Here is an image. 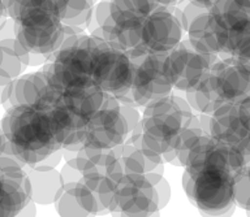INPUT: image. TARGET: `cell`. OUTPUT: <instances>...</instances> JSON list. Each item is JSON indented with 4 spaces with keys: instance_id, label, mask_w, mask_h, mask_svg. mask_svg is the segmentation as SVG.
<instances>
[{
    "instance_id": "cell-4",
    "label": "cell",
    "mask_w": 250,
    "mask_h": 217,
    "mask_svg": "<svg viewBox=\"0 0 250 217\" xmlns=\"http://www.w3.org/2000/svg\"><path fill=\"white\" fill-rule=\"evenodd\" d=\"M91 79L105 94L117 98L123 104L138 107L130 95L133 64L128 52L97 37H93Z\"/></svg>"
},
{
    "instance_id": "cell-5",
    "label": "cell",
    "mask_w": 250,
    "mask_h": 217,
    "mask_svg": "<svg viewBox=\"0 0 250 217\" xmlns=\"http://www.w3.org/2000/svg\"><path fill=\"white\" fill-rule=\"evenodd\" d=\"M133 64V81L130 95L138 107L168 97L173 93L167 70V54H155L141 46L126 51Z\"/></svg>"
},
{
    "instance_id": "cell-6",
    "label": "cell",
    "mask_w": 250,
    "mask_h": 217,
    "mask_svg": "<svg viewBox=\"0 0 250 217\" xmlns=\"http://www.w3.org/2000/svg\"><path fill=\"white\" fill-rule=\"evenodd\" d=\"M77 168L82 173V179L91 189L98 191L105 210H111L115 197V189L125 175L116 154L111 150H95L83 147L76 156Z\"/></svg>"
},
{
    "instance_id": "cell-1",
    "label": "cell",
    "mask_w": 250,
    "mask_h": 217,
    "mask_svg": "<svg viewBox=\"0 0 250 217\" xmlns=\"http://www.w3.org/2000/svg\"><path fill=\"white\" fill-rule=\"evenodd\" d=\"M0 128L12 154L25 165H35L62 148L46 107L16 105L5 111Z\"/></svg>"
},
{
    "instance_id": "cell-18",
    "label": "cell",
    "mask_w": 250,
    "mask_h": 217,
    "mask_svg": "<svg viewBox=\"0 0 250 217\" xmlns=\"http://www.w3.org/2000/svg\"><path fill=\"white\" fill-rule=\"evenodd\" d=\"M188 39L197 50L220 56L222 54V38L215 23V20L210 13V9L190 23L187 30Z\"/></svg>"
},
{
    "instance_id": "cell-13",
    "label": "cell",
    "mask_w": 250,
    "mask_h": 217,
    "mask_svg": "<svg viewBox=\"0 0 250 217\" xmlns=\"http://www.w3.org/2000/svg\"><path fill=\"white\" fill-rule=\"evenodd\" d=\"M184 29L173 9L156 8L144 20L140 46L155 54H168L183 40Z\"/></svg>"
},
{
    "instance_id": "cell-20",
    "label": "cell",
    "mask_w": 250,
    "mask_h": 217,
    "mask_svg": "<svg viewBox=\"0 0 250 217\" xmlns=\"http://www.w3.org/2000/svg\"><path fill=\"white\" fill-rule=\"evenodd\" d=\"M203 136H207V134L199 122L198 115H193L171 146V148H173L177 154L181 167H185L189 152Z\"/></svg>"
},
{
    "instance_id": "cell-21",
    "label": "cell",
    "mask_w": 250,
    "mask_h": 217,
    "mask_svg": "<svg viewBox=\"0 0 250 217\" xmlns=\"http://www.w3.org/2000/svg\"><path fill=\"white\" fill-rule=\"evenodd\" d=\"M184 94H185V99L190 104L193 111H197L198 113L212 115L220 105L224 104V101L212 89V86L208 81V77L205 78L197 89L190 91V93Z\"/></svg>"
},
{
    "instance_id": "cell-33",
    "label": "cell",
    "mask_w": 250,
    "mask_h": 217,
    "mask_svg": "<svg viewBox=\"0 0 250 217\" xmlns=\"http://www.w3.org/2000/svg\"><path fill=\"white\" fill-rule=\"evenodd\" d=\"M7 12H5V5H4V0H0V25L5 21L7 19Z\"/></svg>"
},
{
    "instance_id": "cell-30",
    "label": "cell",
    "mask_w": 250,
    "mask_h": 217,
    "mask_svg": "<svg viewBox=\"0 0 250 217\" xmlns=\"http://www.w3.org/2000/svg\"><path fill=\"white\" fill-rule=\"evenodd\" d=\"M236 107H237V113L240 120L242 121L244 126L250 132V95H248L242 100L236 103Z\"/></svg>"
},
{
    "instance_id": "cell-29",
    "label": "cell",
    "mask_w": 250,
    "mask_h": 217,
    "mask_svg": "<svg viewBox=\"0 0 250 217\" xmlns=\"http://www.w3.org/2000/svg\"><path fill=\"white\" fill-rule=\"evenodd\" d=\"M60 175H62V179L64 186L66 185H73V183L78 182L82 179V173L80 172L77 167L74 165H70V164L65 163L62 165V171H60Z\"/></svg>"
},
{
    "instance_id": "cell-26",
    "label": "cell",
    "mask_w": 250,
    "mask_h": 217,
    "mask_svg": "<svg viewBox=\"0 0 250 217\" xmlns=\"http://www.w3.org/2000/svg\"><path fill=\"white\" fill-rule=\"evenodd\" d=\"M208 9L205 7H201L199 4L191 1V0H179L173 8V13L181 23L184 31H187L190 26V23L194 21L199 15H202Z\"/></svg>"
},
{
    "instance_id": "cell-9",
    "label": "cell",
    "mask_w": 250,
    "mask_h": 217,
    "mask_svg": "<svg viewBox=\"0 0 250 217\" xmlns=\"http://www.w3.org/2000/svg\"><path fill=\"white\" fill-rule=\"evenodd\" d=\"M130 129L121 109L120 100L105 94L101 108L94 113L86 124L82 137L83 147L95 150H111L124 143Z\"/></svg>"
},
{
    "instance_id": "cell-3",
    "label": "cell",
    "mask_w": 250,
    "mask_h": 217,
    "mask_svg": "<svg viewBox=\"0 0 250 217\" xmlns=\"http://www.w3.org/2000/svg\"><path fill=\"white\" fill-rule=\"evenodd\" d=\"M183 187L191 204L205 215H228L236 207L233 175L222 169L185 168Z\"/></svg>"
},
{
    "instance_id": "cell-14",
    "label": "cell",
    "mask_w": 250,
    "mask_h": 217,
    "mask_svg": "<svg viewBox=\"0 0 250 217\" xmlns=\"http://www.w3.org/2000/svg\"><path fill=\"white\" fill-rule=\"evenodd\" d=\"M58 93L48 76L42 69L31 73H23L17 79L11 82L9 99L7 104L4 105V109L8 111L16 105L47 107L56 99Z\"/></svg>"
},
{
    "instance_id": "cell-28",
    "label": "cell",
    "mask_w": 250,
    "mask_h": 217,
    "mask_svg": "<svg viewBox=\"0 0 250 217\" xmlns=\"http://www.w3.org/2000/svg\"><path fill=\"white\" fill-rule=\"evenodd\" d=\"M147 177L151 179V182L155 185L158 198H159L160 210H163L167 206L169 199H171V187L168 181L163 177L162 173H155V172H147Z\"/></svg>"
},
{
    "instance_id": "cell-12",
    "label": "cell",
    "mask_w": 250,
    "mask_h": 217,
    "mask_svg": "<svg viewBox=\"0 0 250 217\" xmlns=\"http://www.w3.org/2000/svg\"><path fill=\"white\" fill-rule=\"evenodd\" d=\"M207 77L215 93L224 103H238L250 95L249 61L219 56Z\"/></svg>"
},
{
    "instance_id": "cell-19",
    "label": "cell",
    "mask_w": 250,
    "mask_h": 217,
    "mask_svg": "<svg viewBox=\"0 0 250 217\" xmlns=\"http://www.w3.org/2000/svg\"><path fill=\"white\" fill-rule=\"evenodd\" d=\"M95 0H56L62 25L87 29L93 17Z\"/></svg>"
},
{
    "instance_id": "cell-24",
    "label": "cell",
    "mask_w": 250,
    "mask_h": 217,
    "mask_svg": "<svg viewBox=\"0 0 250 217\" xmlns=\"http://www.w3.org/2000/svg\"><path fill=\"white\" fill-rule=\"evenodd\" d=\"M66 186H70L74 198L82 210L87 214V216H93V215L101 214L103 211H107L99 198L98 191L91 189L83 179L73 183V185H66Z\"/></svg>"
},
{
    "instance_id": "cell-11",
    "label": "cell",
    "mask_w": 250,
    "mask_h": 217,
    "mask_svg": "<svg viewBox=\"0 0 250 217\" xmlns=\"http://www.w3.org/2000/svg\"><path fill=\"white\" fill-rule=\"evenodd\" d=\"M248 163H250V155L211 136H203L190 150L184 168H215L234 176Z\"/></svg>"
},
{
    "instance_id": "cell-35",
    "label": "cell",
    "mask_w": 250,
    "mask_h": 217,
    "mask_svg": "<svg viewBox=\"0 0 250 217\" xmlns=\"http://www.w3.org/2000/svg\"><path fill=\"white\" fill-rule=\"evenodd\" d=\"M5 144H7V138H5L3 130H1V128H0V154L4 151V148H5Z\"/></svg>"
},
{
    "instance_id": "cell-36",
    "label": "cell",
    "mask_w": 250,
    "mask_h": 217,
    "mask_svg": "<svg viewBox=\"0 0 250 217\" xmlns=\"http://www.w3.org/2000/svg\"><path fill=\"white\" fill-rule=\"evenodd\" d=\"M4 89H5V85H0V105L3 104V95H4Z\"/></svg>"
},
{
    "instance_id": "cell-23",
    "label": "cell",
    "mask_w": 250,
    "mask_h": 217,
    "mask_svg": "<svg viewBox=\"0 0 250 217\" xmlns=\"http://www.w3.org/2000/svg\"><path fill=\"white\" fill-rule=\"evenodd\" d=\"M158 5L154 0H111V13L144 21Z\"/></svg>"
},
{
    "instance_id": "cell-10",
    "label": "cell",
    "mask_w": 250,
    "mask_h": 217,
    "mask_svg": "<svg viewBox=\"0 0 250 217\" xmlns=\"http://www.w3.org/2000/svg\"><path fill=\"white\" fill-rule=\"evenodd\" d=\"M111 214L150 216L159 214V198L155 185L147 175L125 173L115 189Z\"/></svg>"
},
{
    "instance_id": "cell-15",
    "label": "cell",
    "mask_w": 250,
    "mask_h": 217,
    "mask_svg": "<svg viewBox=\"0 0 250 217\" xmlns=\"http://www.w3.org/2000/svg\"><path fill=\"white\" fill-rule=\"evenodd\" d=\"M104 98L105 93L99 86L90 83L59 91L56 101L76 121V124L85 130L86 124L101 108Z\"/></svg>"
},
{
    "instance_id": "cell-25",
    "label": "cell",
    "mask_w": 250,
    "mask_h": 217,
    "mask_svg": "<svg viewBox=\"0 0 250 217\" xmlns=\"http://www.w3.org/2000/svg\"><path fill=\"white\" fill-rule=\"evenodd\" d=\"M234 204L250 214V163L233 176Z\"/></svg>"
},
{
    "instance_id": "cell-22",
    "label": "cell",
    "mask_w": 250,
    "mask_h": 217,
    "mask_svg": "<svg viewBox=\"0 0 250 217\" xmlns=\"http://www.w3.org/2000/svg\"><path fill=\"white\" fill-rule=\"evenodd\" d=\"M112 150L116 154L124 173L145 175L148 172V163L146 155L141 151L140 148L130 143L129 140H125L124 143L119 144L116 147H113Z\"/></svg>"
},
{
    "instance_id": "cell-2",
    "label": "cell",
    "mask_w": 250,
    "mask_h": 217,
    "mask_svg": "<svg viewBox=\"0 0 250 217\" xmlns=\"http://www.w3.org/2000/svg\"><path fill=\"white\" fill-rule=\"evenodd\" d=\"M15 22L16 37L30 54L54 55L64 40V25L56 0H4Z\"/></svg>"
},
{
    "instance_id": "cell-7",
    "label": "cell",
    "mask_w": 250,
    "mask_h": 217,
    "mask_svg": "<svg viewBox=\"0 0 250 217\" xmlns=\"http://www.w3.org/2000/svg\"><path fill=\"white\" fill-rule=\"evenodd\" d=\"M210 13L222 38L220 58H236L250 62V13L234 0H218Z\"/></svg>"
},
{
    "instance_id": "cell-32",
    "label": "cell",
    "mask_w": 250,
    "mask_h": 217,
    "mask_svg": "<svg viewBox=\"0 0 250 217\" xmlns=\"http://www.w3.org/2000/svg\"><path fill=\"white\" fill-rule=\"evenodd\" d=\"M191 1H194V3L199 4L201 7H205V8H207V9H210V8L212 7V5H214V4L216 3L218 0H191Z\"/></svg>"
},
{
    "instance_id": "cell-27",
    "label": "cell",
    "mask_w": 250,
    "mask_h": 217,
    "mask_svg": "<svg viewBox=\"0 0 250 217\" xmlns=\"http://www.w3.org/2000/svg\"><path fill=\"white\" fill-rule=\"evenodd\" d=\"M56 211L60 216H87L74 198L70 186H64L62 195L55 202Z\"/></svg>"
},
{
    "instance_id": "cell-16",
    "label": "cell",
    "mask_w": 250,
    "mask_h": 217,
    "mask_svg": "<svg viewBox=\"0 0 250 217\" xmlns=\"http://www.w3.org/2000/svg\"><path fill=\"white\" fill-rule=\"evenodd\" d=\"M210 136L250 155V132L238 117L236 103H224L211 115Z\"/></svg>"
},
{
    "instance_id": "cell-17",
    "label": "cell",
    "mask_w": 250,
    "mask_h": 217,
    "mask_svg": "<svg viewBox=\"0 0 250 217\" xmlns=\"http://www.w3.org/2000/svg\"><path fill=\"white\" fill-rule=\"evenodd\" d=\"M25 171L30 181L31 200L41 206L55 204L64 190L60 172L56 168L30 165H25Z\"/></svg>"
},
{
    "instance_id": "cell-31",
    "label": "cell",
    "mask_w": 250,
    "mask_h": 217,
    "mask_svg": "<svg viewBox=\"0 0 250 217\" xmlns=\"http://www.w3.org/2000/svg\"><path fill=\"white\" fill-rule=\"evenodd\" d=\"M158 5V8H168V9H173L176 5V3L179 0H154Z\"/></svg>"
},
{
    "instance_id": "cell-34",
    "label": "cell",
    "mask_w": 250,
    "mask_h": 217,
    "mask_svg": "<svg viewBox=\"0 0 250 217\" xmlns=\"http://www.w3.org/2000/svg\"><path fill=\"white\" fill-rule=\"evenodd\" d=\"M234 1H236L240 7L244 8L246 12H249L250 13V0H234Z\"/></svg>"
},
{
    "instance_id": "cell-8",
    "label": "cell",
    "mask_w": 250,
    "mask_h": 217,
    "mask_svg": "<svg viewBox=\"0 0 250 217\" xmlns=\"http://www.w3.org/2000/svg\"><path fill=\"white\" fill-rule=\"evenodd\" d=\"M218 59V55L202 52L189 39H183L168 52L166 59V70L173 89L181 93H190L197 89Z\"/></svg>"
}]
</instances>
